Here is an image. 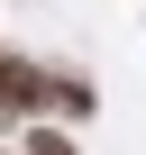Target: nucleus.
Returning a JSON list of instances; mask_svg holds the SVG:
<instances>
[{
  "mask_svg": "<svg viewBox=\"0 0 146 155\" xmlns=\"http://www.w3.org/2000/svg\"><path fill=\"white\" fill-rule=\"evenodd\" d=\"M91 110H101V82H91V73L82 64H46V119L55 128H82Z\"/></svg>",
  "mask_w": 146,
  "mask_h": 155,
  "instance_id": "obj_2",
  "label": "nucleus"
},
{
  "mask_svg": "<svg viewBox=\"0 0 146 155\" xmlns=\"http://www.w3.org/2000/svg\"><path fill=\"white\" fill-rule=\"evenodd\" d=\"M18 155H82V146H73V137H64V128H55V119H37V128H28V137H18Z\"/></svg>",
  "mask_w": 146,
  "mask_h": 155,
  "instance_id": "obj_3",
  "label": "nucleus"
},
{
  "mask_svg": "<svg viewBox=\"0 0 146 155\" xmlns=\"http://www.w3.org/2000/svg\"><path fill=\"white\" fill-rule=\"evenodd\" d=\"M46 119V64L37 55H0V137Z\"/></svg>",
  "mask_w": 146,
  "mask_h": 155,
  "instance_id": "obj_1",
  "label": "nucleus"
},
{
  "mask_svg": "<svg viewBox=\"0 0 146 155\" xmlns=\"http://www.w3.org/2000/svg\"><path fill=\"white\" fill-rule=\"evenodd\" d=\"M0 155H18V146H0Z\"/></svg>",
  "mask_w": 146,
  "mask_h": 155,
  "instance_id": "obj_4",
  "label": "nucleus"
},
{
  "mask_svg": "<svg viewBox=\"0 0 146 155\" xmlns=\"http://www.w3.org/2000/svg\"><path fill=\"white\" fill-rule=\"evenodd\" d=\"M0 55H9V46H0Z\"/></svg>",
  "mask_w": 146,
  "mask_h": 155,
  "instance_id": "obj_5",
  "label": "nucleus"
}]
</instances>
